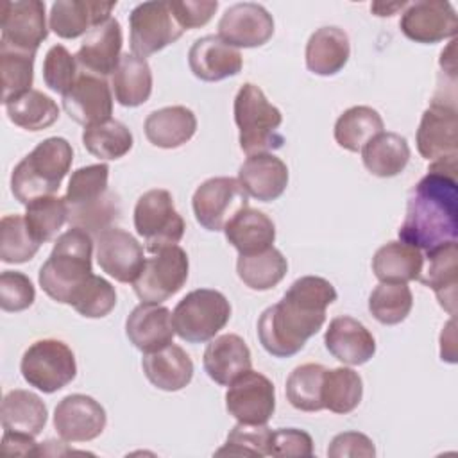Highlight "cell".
<instances>
[{"instance_id": "cell-3", "label": "cell", "mask_w": 458, "mask_h": 458, "mask_svg": "<svg viewBox=\"0 0 458 458\" xmlns=\"http://www.w3.org/2000/svg\"><path fill=\"white\" fill-rule=\"evenodd\" d=\"M109 166L106 163L77 168L66 188L68 222L89 234H100L120 220V199L107 186Z\"/></svg>"}, {"instance_id": "cell-20", "label": "cell", "mask_w": 458, "mask_h": 458, "mask_svg": "<svg viewBox=\"0 0 458 458\" xmlns=\"http://www.w3.org/2000/svg\"><path fill=\"white\" fill-rule=\"evenodd\" d=\"M97 261L116 281L134 283L145 265L143 247L131 233L111 227L97 236Z\"/></svg>"}, {"instance_id": "cell-53", "label": "cell", "mask_w": 458, "mask_h": 458, "mask_svg": "<svg viewBox=\"0 0 458 458\" xmlns=\"http://www.w3.org/2000/svg\"><path fill=\"white\" fill-rule=\"evenodd\" d=\"M374 454H376V447L372 440L360 431H344L336 435L327 447V456L331 458H344V456L372 458Z\"/></svg>"}, {"instance_id": "cell-27", "label": "cell", "mask_w": 458, "mask_h": 458, "mask_svg": "<svg viewBox=\"0 0 458 458\" xmlns=\"http://www.w3.org/2000/svg\"><path fill=\"white\" fill-rule=\"evenodd\" d=\"M202 363L204 370L215 383L229 386L236 377L250 370L252 358L245 340L238 335L227 333L208 344Z\"/></svg>"}, {"instance_id": "cell-21", "label": "cell", "mask_w": 458, "mask_h": 458, "mask_svg": "<svg viewBox=\"0 0 458 458\" xmlns=\"http://www.w3.org/2000/svg\"><path fill=\"white\" fill-rule=\"evenodd\" d=\"M122 27L118 20L109 18L107 21L93 27L82 39L77 63L86 73L106 77L113 75L122 57Z\"/></svg>"}, {"instance_id": "cell-5", "label": "cell", "mask_w": 458, "mask_h": 458, "mask_svg": "<svg viewBox=\"0 0 458 458\" xmlns=\"http://www.w3.org/2000/svg\"><path fill=\"white\" fill-rule=\"evenodd\" d=\"M73 161V148L68 140L52 136L43 140L27 154L11 174V191L18 202H30L54 195Z\"/></svg>"}, {"instance_id": "cell-6", "label": "cell", "mask_w": 458, "mask_h": 458, "mask_svg": "<svg viewBox=\"0 0 458 458\" xmlns=\"http://www.w3.org/2000/svg\"><path fill=\"white\" fill-rule=\"evenodd\" d=\"M234 122L240 129V148L247 156L277 150L284 143L279 132L281 111L252 82H245L234 97Z\"/></svg>"}, {"instance_id": "cell-36", "label": "cell", "mask_w": 458, "mask_h": 458, "mask_svg": "<svg viewBox=\"0 0 458 458\" xmlns=\"http://www.w3.org/2000/svg\"><path fill=\"white\" fill-rule=\"evenodd\" d=\"M365 168L377 177H394L401 174L410 161V145L397 132H379L363 148Z\"/></svg>"}, {"instance_id": "cell-33", "label": "cell", "mask_w": 458, "mask_h": 458, "mask_svg": "<svg viewBox=\"0 0 458 458\" xmlns=\"http://www.w3.org/2000/svg\"><path fill=\"white\" fill-rule=\"evenodd\" d=\"M47 404L41 401L39 395L29 390H11L4 395L0 419L4 431L25 433L36 437L43 431L47 424Z\"/></svg>"}, {"instance_id": "cell-34", "label": "cell", "mask_w": 458, "mask_h": 458, "mask_svg": "<svg viewBox=\"0 0 458 458\" xmlns=\"http://www.w3.org/2000/svg\"><path fill=\"white\" fill-rule=\"evenodd\" d=\"M419 281L435 292L440 306L449 315H454L456 286H458L456 242L428 252V268L426 272L420 274Z\"/></svg>"}, {"instance_id": "cell-52", "label": "cell", "mask_w": 458, "mask_h": 458, "mask_svg": "<svg viewBox=\"0 0 458 458\" xmlns=\"http://www.w3.org/2000/svg\"><path fill=\"white\" fill-rule=\"evenodd\" d=\"M170 7L181 23L186 29H197L206 25L215 11L218 9V2L215 0H182V2H170Z\"/></svg>"}, {"instance_id": "cell-22", "label": "cell", "mask_w": 458, "mask_h": 458, "mask_svg": "<svg viewBox=\"0 0 458 458\" xmlns=\"http://www.w3.org/2000/svg\"><path fill=\"white\" fill-rule=\"evenodd\" d=\"M125 335L129 342L141 352H154L172 344L175 329L172 311L166 306L141 302L125 320Z\"/></svg>"}, {"instance_id": "cell-11", "label": "cell", "mask_w": 458, "mask_h": 458, "mask_svg": "<svg viewBox=\"0 0 458 458\" xmlns=\"http://www.w3.org/2000/svg\"><path fill=\"white\" fill-rule=\"evenodd\" d=\"M170 2H143L129 14V43L134 55L145 59L182 36Z\"/></svg>"}, {"instance_id": "cell-30", "label": "cell", "mask_w": 458, "mask_h": 458, "mask_svg": "<svg viewBox=\"0 0 458 458\" xmlns=\"http://www.w3.org/2000/svg\"><path fill=\"white\" fill-rule=\"evenodd\" d=\"M349 55V36L338 27H320L306 43V66L315 75L338 73L347 64Z\"/></svg>"}, {"instance_id": "cell-50", "label": "cell", "mask_w": 458, "mask_h": 458, "mask_svg": "<svg viewBox=\"0 0 458 458\" xmlns=\"http://www.w3.org/2000/svg\"><path fill=\"white\" fill-rule=\"evenodd\" d=\"M36 290L32 281L16 270H4L0 276V308L4 311H23L32 306Z\"/></svg>"}, {"instance_id": "cell-19", "label": "cell", "mask_w": 458, "mask_h": 458, "mask_svg": "<svg viewBox=\"0 0 458 458\" xmlns=\"http://www.w3.org/2000/svg\"><path fill=\"white\" fill-rule=\"evenodd\" d=\"M63 107L73 122L84 127L107 122L113 113L111 88L104 77L84 72L63 95Z\"/></svg>"}, {"instance_id": "cell-29", "label": "cell", "mask_w": 458, "mask_h": 458, "mask_svg": "<svg viewBox=\"0 0 458 458\" xmlns=\"http://www.w3.org/2000/svg\"><path fill=\"white\" fill-rule=\"evenodd\" d=\"M147 140L159 148H177L188 143L197 131V118L184 106H168L152 111L145 120Z\"/></svg>"}, {"instance_id": "cell-38", "label": "cell", "mask_w": 458, "mask_h": 458, "mask_svg": "<svg viewBox=\"0 0 458 458\" xmlns=\"http://www.w3.org/2000/svg\"><path fill=\"white\" fill-rule=\"evenodd\" d=\"M381 114L369 106H354L344 111L335 123L336 143L349 150L360 152L374 136L383 132Z\"/></svg>"}, {"instance_id": "cell-37", "label": "cell", "mask_w": 458, "mask_h": 458, "mask_svg": "<svg viewBox=\"0 0 458 458\" xmlns=\"http://www.w3.org/2000/svg\"><path fill=\"white\" fill-rule=\"evenodd\" d=\"M288 261L274 247L256 254H240L236 261L238 277L250 290L265 292L277 286L286 276Z\"/></svg>"}, {"instance_id": "cell-2", "label": "cell", "mask_w": 458, "mask_h": 458, "mask_svg": "<svg viewBox=\"0 0 458 458\" xmlns=\"http://www.w3.org/2000/svg\"><path fill=\"white\" fill-rule=\"evenodd\" d=\"M336 301L335 286L318 276L295 279L277 304L258 320V338L276 358L297 354L326 322V308Z\"/></svg>"}, {"instance_id": "cell-51", "label": "cell", "mask_w": 458, "mask_h": 458, "mask_svg": "<svg viewBox=\"0 0 458 458\" xmlns=\"http://www.w3.org/2000/svg\"><path fill=\"white\" fill-rule=\"evenodd\" d=\"M272 456H313L311 437L297 428H279L270 437Z\"/></svg>"}, {"instance_id": "cell-17", "label": "cell", "mask_w": 458, "mask_h": 458, "mask_svg": "<svg viewBox=\"0 0 458 458\" xmlns=\"http://www.w3.org/2000/svg\"><path fill=\"white\" fill-rule=\"evenodd\" d=\"M107 422L104 406L89 395L70 394L54 411V428L64 442H88L97 438Z\"/></svg>"}, {"instance_id": "cell-23", "label": "cell", "mask_w": 458, "mask_h": 458, "mask_svg": "<svg viewBox=\"0 0 458 458\" xmlns=\"http://www.w3.org/2000/svg\"><path fill=\"white\" fill-rule=\"evenodd\" d=\"M188 64L197 79L216 82L240 73L243 59L234 47L211 34L195 39L188 52Z\"/></svg>"}, {"instance_id": "cell-12", "label": "cell", "mask_w": 458, "mask_h": 458, "mask_svg": "<svg viewBox=\"0 0 458 458\" xmlns=\"http://www.w3.org/2000/svg\"><path fill=\"white\" fill-rule=\"evenodd\" d=\"M456 97L437 91L417 129V150L428 161L458 156Z\"/></svg>"}, {"instance_id": "cell-26", "label": "cell", "mask_w": 458, "mask_h": 458, "mask_svg": "<svg viewBox=\"0 0 458 458\" xmlns=\"http://www.w3.org/2000/svg\"><path fill=\"white\" fill-rule=\"evenodd\" d=\"M238 181L247 195L270 202L283 195L288 186V168L283 159L265 152L249 156L238 170Z\"/></svg>"}, {"instance_id": "cell-46", "label": "cell", "mask_w": 458, "mask_h": 458, "mask_svg": "<svg viewBox=\"0 0 458 458\" xmlns=\"http://www.w3.org/2000/svg\"><path fill=\"white\" fill-rule=\"evenodd\" d=\"M39 247L23 215H7L0 220V259L4 263H25L36 256Z\"/></svg>"}, {"instance_id": "cell-28", "label": "cell", "mask_w": 458, "mask_h": 458, "mask_svg": "<svg viewBox=\"0 0 458 458\" xmlns=\"http://www.w3.org/2000/svg\"><path fill=\"white\" fill-rule=\"evenodd\" d=\"M147 379L159 390L177 392L190 385L193 377V361L188 352L174 342L159 351L145 352L141 360Z\"/></svg>"}, {"instance_id": "cell-35", "label": "cell", "mask_w": 458, "mask_h": 458, "mask_svg": "<svg viewBox=\"0 0 458 458\" xmlns=\"http://www.w3.org/2000/svg\"><path fill=\"white\" fill-rule=\"evenodd\" d=\"M111 84L120 106L138 107L145 104L152 93V72L148 63L134 54H122L111 75Z\"/></svg>"}, {"instance_id": "cell-8", "label": "cell", "mask_w": 458, "mask_h": 458, "mask_svg": "<svg viewBox=\"0 0 458 458\" xmlns=\"http://www.w3.org/2000/svg\"><path fill=\"white\" fill-rule=\"evenodd\" d=\"M20 370L30 386L43 394H54L75 379V354L64 342L43 338L23 352Z\"/></svg>"}, {"instance_id": "cell-40", "label": "cell", "mask_w": 458, "mask_h": 458, "mask_svg": "<svg viewBox=\"0 0 458 458\" xmlns=\"http://www.w3.org/2000/svg\"><path fill=\"white\" fill-rule=\"evenodd\" d=\"M363 395V381L349 367H336L324 374L322 403L333 413H351L358 408Z\"/></svg>"}, {"instance_id": "cell-14", "label": "cell", "mask_w": 458, "mask_h": 458, "mask_svg": "<svg viewBox=\"0 0 458 458\" xmlns=\"http://www.w3.org/2000/svg\"><path fill=\"white\" fill-rule=\"evenodd\" d=\"M225 408L238 422L267 424L276 410L274 383L261 372L247 370L229 385Z\"/></svg>"}, {"instance_id": "cell-10", "label": "cell", "mask_w": 458, "mask_h": 458, "mask_svg": "<svg viewBox=\"0 0 458 458\" xmlns=\"http://www.w3.org/2000/svg\"><path fill=\"white\" fill-rule=\"evenodd\" d=\"M188 268V254L179 245L150 252V258H145V265L132 283L134 293L141 302L161 304L184 286Z\"/></svg>"}, {"instance_id": "cell-55", "label": "cell", "mask_w": 458, "mask_h": 458, "mask_svg": "<svg viewBox=\"0 0 458 458\" xmlns=\"http://www.w3.org/2000/svg\"><path fill=\"white\" fill-rule=\"evenodd\" d=\"M403 7H406V4L404 2H397V4H385V2H376V4H372V11L377 14V16H392V13L394 11H397V9H403Z\"/></svg>"}, {"instance_id": "cell-54", "label": "cell", "mask_w": 458, "mask_h": 458, "mask_svg": "<svg viewBox=\"0 0 458 458\" xmlns=\"http://www.w3.org/2000/svg\"><path fill=\"white\" fill-rule=\"evenodd\" d=\"M0 449L4 454H9V456H27V454L36 456L38 444L34 442V437H30V435L4 431Z\"/></svg>"}, {"instance_id": "cell-13", "label": "cell", "mask_w": 458, "mask_h": 458, "mask_svg": "<svg viewBox=\"0 0 458 458\" xmlns=\"http://www.w3.org/2000/svg\"><path fill=\"white\" fill-rule=\"evenodd\" d=\"M191 206L204 229L224 231L231 218L249 208V195L234 177H211L195 190Z\"/></svg>"}, {"instance_id": "cell-9", "label": "cell", "mask_w": 458, "mask_h": 458, "mask_svg": "<svg viewBox=\"0 0 458 458\" xmlns=\"http://www.w3.org/2000/svg\"><path fill=\"white\" fill-rule=\"evenodd\" d=\"M134 227L148 252L177 245L184 234V220L174 206L172 193L163 188L145 191L134 208Z\"/></svg>"}, {"instance_id": "cell-24", "label": "cell", "mask_w": 458, "mask_h": 458, "mask_svg": "<svg viewBox=\"0 0 458 458\" xmlns=\"http://www.w3.org/2000/svg\"><path fill=\"white\" fill-rule=\"evenodd\" d=\"M116 2L57 0L50 7V29L63 39H75L107 21Z\"/></svg>"}, {"instance_id": "cell-4", "label": "cell", "mask_w": 458, "mask_h": 458, "mask_svg": "<svg viewBox=\"0 0 458 458\" xmlns=\"http://www.w3.org/2000/svg\"><path fill=\"white\" fill-rule=\"evenodd\" d=\"M93 238L79 227L63 233L41 265L38 281L43 292L61 304H70L75 290L93 274Z\"/></svg>"}, {"instance_id": "cell-1", "label": "cell", "mask_w": 458, "mask_h": 458, "mask_svg": "<svg viewBox=\"0 0 458 458\" xmlns=\"http://www.w3.org/2000/svg\"><path fill=\"white\" fill-rule=\"evenodd\" d=\"M456 157L437 159L413 186L406 204L399 240L431 252L458 238V168Z\"/></svg>"}, {"instance_id": "cell-45", "label": "cell", "mask_w": 458, "mask_h": 458, "mask_svg": "<svg viewBox=\"0 0 458 458\" xmlns=\"http://www.w3.org/2000/svg\"><path fill=\"white\" fill-rule=\"evenodd\" d=\"M23 216L32 236L39 243H47L68 222V206L64 197L48 195L30 202Z\"/></svg>"}, {"instance_id": "cell-44", "label": "cell", "mask_w": 458, "mask_h": 458, "mask_svg": "<svg viewBox=\"0 0 458 458\" xmlns=\"http://www.w3.org/2000/svg\"><path fill=\"white\" fill-rule=\"evenodd\" d=\"M413 306V295L406 283H379L369 297L370 315L385 324L395 326L403 322Z\"/></svg>"}, {"instance_id": "cell-41", "label": "cell", "mask_w": 458, "mask_h": 458, "mask_svg": "<svg viewBox=\"0 0 458 458\" xmlns=\"http://www.w3.org/2000/svg\"><path fill=\"white\" fill-rule=\"evenodd\" d=\"M326 367L318 363H304L295 367L286 379V399L301 411H320L322 403V385H324Z\"/></svg>"}, {"instance_id": "cell-15", "label": "cell", "mask_w": 458, "mask_h": 458, "mask_svg": "<svg viewBox=\"0 0 458 458\" xmlns=\"http://www.w3.org/2000/svg\"><path fill=\"white\" fill-rule=\"evenodd\" d=\"M2 39L0 43L36 54L39 45L47 39L48 29L45 20V2L41 0H14L5 2L0 18Z\"/></svg>"}, {"instance_id": "cell-16", "label": "cell", "mask_w": 458, "mask_h": 458, "mask_svg": "<svg viewBox=\"0 0 458 458\" xmlns=\"http://www.w3.org/2000/svg\"><path fill=\"white\" fill-rule=\"evenodd\" d=\"M399 27L408 39L431 45L454 38L458 16L454 7L445 0H419L406 4Z\"/></svg>"}, {"instance_id": "cell-18", "label": "cell", "mask_w": 458, "mask_h": 458, "mask_svg": "<svg viewBox=\"0 0 458 458\" xmlns=\"http://www.w3.org/2000/svg\"><path fill=\"white\" fill-rule=\"evenodd\" d=\"M274 34V18L259 4L240 2L231 5L218 21V38L231 47L254 48Z\"/></svg>"}, {"instance_id": "cell-47", "label": "cell", "mask_w": 458, "mask_h": 458, "mask_svg": "<svg viewBox=\"0 0 458 458\" xmlns=\"http://www.w3.org/2000/svg\"><path fill=\"white\" fill-rule=\"evenodd\" d=\"M70 306L86 318H102L116 306L114 286L100 276L91 274L72 295Z\"/></svg>"}, {"instance_id": "cell-31", "label": "cell", "mask_w": 458, "mask_h": 458, "mask_svg": "<svg viewBox=\"0 0 458 458\" xmlns=\"http://www.w3.org/2000/svg\"><path fill=\"white\" fill-rule=\"evenodd\" d=\"M422 252L404 242H388L372 258V272L381 283L419 281L424 272Z\"/></svg>"}, {"instance_id": "cell-25", "label": "cell", "mask_w": 458, "mask_h": 458, "mask_svg": "<svg viewBox=\"0 0 458 458\" xmlns=\"http://www.w3.org/2000/svg\"><path fill=\"white\" fill-rule=\"evenodd\" d=\"M326 349L345 365H363L376 352L372 333L352 317H336L324 335Z\"/></svg>"}, {"instance_id": "cell-43", "label": "cell", "mask_w": 458, "mask_h": 458, "mask_svg": "<svg viewBox=\"0 0 458 458\" xmlns=\"http://www.w3.org/2000/svg\"><path fill=\"white\" fill-rule=\"evenodd\" d=\"M36 54L21 52L0 43V75L4 106L32 89Z\"/></svg>"}, {"instance_id": "cell-48", "label": "cell", "mask_w": 458, "mask_h": 458, "mask_svg": "<svg viewBox=\"0 0 458 458\" xmlns=\"http://www.w3.org/2000/svg\"><path fill=\"white\" fill-rule=\"evenodd\" d=\"M272 429L267 424H243L238 422L227 435L224 447L216 454H245V456H268L270 454Z\"/></svg>"}, {"instance_id": "cell-32", "label": "cell", "mask_w": 458, "mask_h": 458, "mask_svg": "<svg viewBox=\"0 0 458 458\" xmlns=\"http://www.w3.org/2000/svg\"><path fill=\"white\" fill-rule=\"evenodd\" d=\"M227 242L240 254H256L272 247L276 225L268 215L259 209L245 208L224 227Z\"/></svg>"}, {"instance_id": "cell-49", "label": "cell", "mask_w": 458, "mask_h": 458, "mask_svg": "<svg viewBox=\"0 0 458 458\" xmlns=\"http://www.w3.org/2000/svg\"><path fill=\"white\" fill-rule=\"evenodd\" d=\"M77 57L70 54V50L63 45H54L45 55L43 61V81L45 84L55 91L64 95L73 82L77 81Z\"/></svg>"}, {"instance_id": "cell-42", "label": "cell", "mask_w": 458, "mask_h": 458, "mask_svg": "<svg viewBox=\"0 0 458 458\" xmlns=\"http://www.w3.org/2000/svg\"><path fill=\"white\" fill-rule=\"evenodd\" d=\"M84 148L98 159H120L132 148V132L118 120H107L82 132Z\"/></svg>"}, {"instance_id": "cell-39", "label": "cell", "mask_w": 458, "mask_h": 458, "mask_svg": "<svg viewBox=\"0 0 458 458\" xmlns=\"http://www.w3.org/2000/svg\"><path fill=\"white\" fill-rule=\"evenodd\" d=\"M9 120L25 131H43L54 125L59 118L57 104L38 89H29L18 98L5 104Z\"/></svg>"}, {"instance_id": "cell-7", "label": "cell", "mask_w": 458, "mask_h": 458, "mask_svg": "<svg viewBox=\"0 0 458 458\" xmlns=\"http://www.w3.org/2000/svg\"><path fill=\"white\" fill-rule=\"evenodd\" d=\"M231 318V304L224 293L199 288L186 293L172 311L175 335L188 344L213 340Z\"/></svg>"}]
</instances>
